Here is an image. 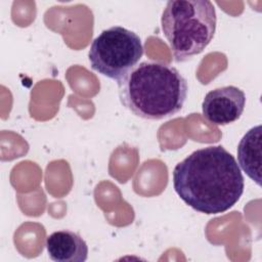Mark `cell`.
<instances>
[{"mask_svg": "<svg viewBox=\"0 0 262 262\" xmlns=\"http://www.w3.org/2000/svg\"><path fill=\"white\" fill-rule=\"evenodd\" d=\"M172 177L178 196L193 210L208 215L229 210L245 188L237 162L221 145L192 151L174 167Z\"/></svg>", "mask_w": 262, "mask_h": 262, "instance_id": "cell-1", "label": "cell"}, {"mask_svg": "<svg viewBox=\"0 0 262 262\" xmlns=\"http://www.w3.org/2000/svg\"><path fill=\"white\" fill-rule=\"evenodd\" d=\"M117 83L121 103L145 120H162L179 113L188 91L186 79L176 68L155 60L137 63Z\"/></svg>", "mask_w": 262, "mask_h": 262, "instance_id": "cell-2", "label": "cell"}, {"mask_svg": "<svg viewBox=\"0 0 262 262\" xmlns=\"http://www.w3.org/2000/svg\"><path fill=\"white\" fill-rule=\"evenodd\" d=\"M216 23V10L211 1H168L161 26L175 60L185 61L201 53L212 41Z\"/></svg>", "mask_w": 262, "mask_h": 262, "instance_id": "cell-3", "label": "cell"}, {"mask_svg": "<svg viewBox=\"0 0 262 262\" xmlns=\"http://www.w3.org/2000/svg\"><path fill=\"white\" fill-rule=\"evenodd\" d=\"M143 54L139 36L124 27L103 30L91 43L88 59L98 74L119 81L134 68Z\"/></svg>", "mask_w": 262, "mask_h": 262, "instance_id": "cell-4", "label": "cell"}, {"mask_svg": "<svg viewBox=\"0 0 262 262\" xmlns=\"http://www.w3.org/2000/svg\"><path fill=\"white\" fill-rule=\"evenodd\" d=\"M245 106V92L230 85L209 91L203 100L202 112L210 123L227 125L239 119Z\"/></svg>", "mask_w": 262, "mask_h": 262, "instance_id": "cell-5", "label": "cell"}, {"mask_svg": "<svg viewBox=\"0 0 262 262\" xmlns=\"http://www.w3.org/2000/svg\"><path fill=\"white\" fill-rule=\"evenodd\" d=\"M45 246L49 258L55 262H84L88 257L86 242L72 230L52 232L46 237Z\"/></svg>", "mask_w": 262, "mask_h": 262, "instance_id": "cell-6", "label": "cell"}, {"mask_svg": "<svg viewBox=\"0 0 262 262\" xmlns=\"http://www.w3.org/2000/svg\"><path fill=\"white\" fill-rule=\"evenodd\" d=\"M261 131V125L251 128L237 145V161L241 168L259 186H261L262 164Z\"/></svg>", "mask_w": 262, "mask_h": 262, "instance_id": "cell-7", "label": "cell"}]
</instances>
